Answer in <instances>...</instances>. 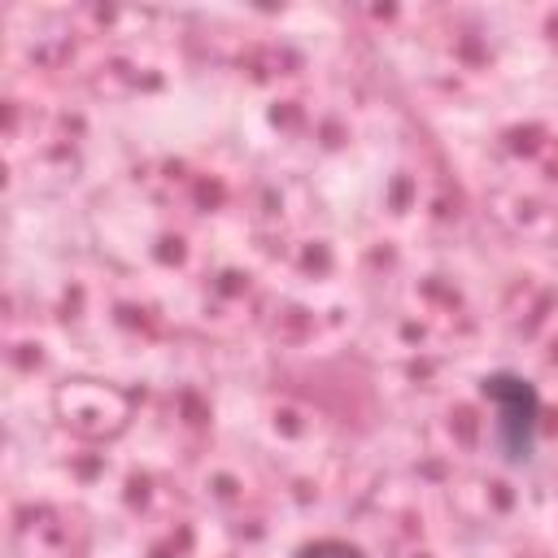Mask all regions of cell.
Here are the masks:
<instances>
[{"label":"cell","mask_w":558,"mask_h":558,"mask_svg":"<svg viewBox=\"0 0 558 558\" xmlns=\"http://www.w3.org/2000/svg\"><path fill=\"white\" fill-rule=\"evenodd\" d=\"M484 397L493 401L497 410V440L506 449L510 462H523L532 453V440H536V388L519 375H493L484 379Z\"/></svg>","instance_id":"1"},{"label":"cell","mask_w":558,"mask_h":558,"mask_svg":"<svg viewBox=\"0 0 558 558\" xmlns=\"http://www.w3.org/2000/svg\"><path fill=\"white\" fill-rule=\"evenodd\" d=\"M296 558H366V554L357 545H349V541H314Z\"/></svg>","instance_id":"2"}]
</instances>
